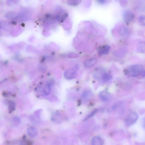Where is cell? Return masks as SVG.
Segmentation results:
<instances>
[{"label": "cell", "mask_w": 145, "mask_h": 145, "mask_svg": "<svg viewBox=\"0 0 145 145\" xmlns=\"http://www.w3.org/2000/svg\"><path fill=\"white\" fill-rule=\"evenodd\" d=\"M144 67L141 65H134L126 70V75L131 77H136L141 76L144 71Z\"/></svg>", "instance_id": "1"}, {"label": "cell", "mask_w": 145, "mask_h": 145, "mask_svg": "<svg viewBox=\"0 0 145 145\" xmlns=\"http://www.w3.org/2000/svg\"><path fill=\"white\" fill-rule=\"evenodd\" d=\"M138 119L137 114L134 112H131L127 114L125 119L124 122L128 127L132 126L136 122Z\"/></svg>", "instance_id": "2"}, {"label": "cell", "mask_w": 145, "mask_h": 145, "mask_svg": "<svg viewBox=\"0 0 145 145\" xmlns=\"http://www.w3.org/2000/svg\"><path fill=\"white\" fill-rule=\"evenodd\" d=\"M77 76V72L76 69L71 68L67 70L65 73V78L69 80L73 79L76 78Z\"/></svg>", "instance_id": "3"}, {"label": "cell", "mask_w": 145, "mask_h": 145, "mask_svg": "<svg viewBox=\"0 0 145 145\" xmlns=\"http://www.w3.org/2000/svg\"><path fill=\"white\" fill-rule=\"evenodd\" d=\"M124 21L127 23L131 22L134 19V15L131 11H127L124 13L123 15Z\"/></svg>", "instance_id": "4"}, {"label": "cell", "mask_w": 145, "mask_h": 145, "mask_svg": "<svg viewBox=\"0 0 145 145\" xmlns=\"http://www.w3.org/2000/svg\"><path fill=\"white\" fill-rule=\"evenodd\" d=\"M97 60L95 58H92L87 59L84 63V66L86 67H92L96 63Z\"/></svg>", "instance_id": "5"}, {"label": "cell", "mask_w": 145, "mask_h": 145, "mask_svg": "<svg viewBox=\"0 0 145 145\" xmlns=\"http://www.w3.org/2000/svg\"><path fill=\"white\" fill-rule=\"evenodd\" d=\"M99 96L100 99L104 102H107L110 98L109 93L106 91L101 92L99 94Z\"/></svg>", "instance_id": "6"}, {"label": "cell", "mask_w": 145, "mask_h": 145, "mask_svg": "<svg viewBox=\"0 0 145 145\" xmlns=\"http://www.w3.org/2000/svg\"><path fill=\"white\" fill-rule=\"evenodd\" d=\"M27 132L29 136L32 137H34L37 135L38 131L36 128L33 127H30L28 128Z\"/></svg>", "instance_id": "7"}, {"label": "cell", "mask_w": 145, "mask_h": 145, "mask_svg": "<svg viewBox=\"0 0 145 145\" xmlns=\"http://www.w3.org/2000/svg\"><path fill=\"white\" fill-rule=\"evenodd\" d=\"M110 48V46L108 45H105L102 47L99 50V54L100 55L107 54L109 52Z\"/></svg>", "instance_id": "8"}, {"label": "cell", "mask_w": 145, "mask_h": 145, "mask_svg": "<svg viewBox=\"0 0 145 145\" xmlns=\"http://www.w3.org/2000/svg\"><path fill=\"white\" fill-rule=\"evenodd\" d=\"M103 143V141L98 136L94 137L92 140V144L93 145H102Z\"/></svg>", "instance_id": "9"}, {"label": "cell", "mask_w": 145, "mask_h": 145, "mask_svg": "<svg viewBox=\"0 0 145 145\" xmlns=\"http://www.w3.org/2000/svg\"><path fill=\"white\" fill-rule=\"evenodd\" d=\"M137 50L138 52L141 53L145 52V42H141L138 44Z\"/></svg>", "instance_id": "10"}, {"label": "cell", "mask_w": 145, "mask_h": 145, "mask_svg": "<svg viewBox=\"0 0 145 145\" xmlns=\"http://www.w3.org/2000/svg\"><path fill=\"white\" fill-rule=\"evenodd\" d=\"M82 0H66L67 4L71 6H77L81 2Z\"/></svg>", "instance_id": "11"}, {"label": "cell", "mask_w": 145, "mask_h": 145, "mask_svg": "<svg viewBox=\"0 0 145 145\" xmlns=\"http://www.w3.org/2000/svg\"><path fill=\"white\" fill-rule=\"evenodd\" d=\"M6 18L9 19H14L18 18V15L15 12H10L7 14Z\"/></svg>", "instance_id": "12"}, {"label": "cell", "mask_w": 145, "mask_h": 145, "mask_svg": "<svg viewBox=\"0 0 145 145\" xmlns=\"http://www.w3.org/2000/svg\"><path fill=\"white\" fill-rule=\"evenodd\" d=\"M112 78V77L108 74L105 73L103 76L102 79L104 82H107L109 81Z\"/></svg>", "instance_id": "13"}, {"label": "cell", "mask_w": 145, "mask_h": 145, "mask_svg": "<svg viewBox=\"0 0 145 145\" xmlns=\"http://www.w3.org/2000/svg\"><path fill=\"white\" fill-rule=\"evenodd\" d=\"M50 91H51V90L50 88L47 87L43 89L41 92L43 95L47 96L50 93Z\"/></svg>", "instance_id": "14"}, {"label": "cell", "mask_w": 145, "mask_h": 145, "mask_svg": "<svg viewBox=\"0 0 145 145\" xmlns=\"http://www.w3.org/2000/svg\"><path fill=\"white\" fill-rule=\"evenodd\" d=\"M12 123L13 125L16 126L18 125L20 122V120L19 118L15 117L13 118Z\"/></svg>", "instance_id": "15"}, {"label": "cell", "mask_w": 145, "mask_h": 145, "mask_svg": "<svg viewBox=\"0 0 145 145\" xmlns=\"http://www.w3.org/2000/svg\"><path fill=\"white\" fill-rule=\"evenodd\" d=\"M15 105L13 102H10L9 106V109L10 111H12L15 109Z\"/></svg>", "instance_id": "16"}, {"label": "cell", "mask_w": 145, "mask_h": 145, "mask_svg": "<svg viewBox=\"0 0 145 145\" xmlns=\"http://www.w3.org/2000/svg\"><path fill=\"white\" fill-rule=\"evenodd\" d=\"M120 5L123 7H125L127 4V0H120Z\"/></svg>", "instance_id": "17"}, {"label": "cell", "mask_w": 145, "mask_h": 145, "mask_svg": "<svg viewBox=\"0 0 145 145\" xmlns=\"http://www.w3.org/2000/svg\"><path fill=\"white\" fill-rule=\"evenodd\" d=\"M139 20L140 22L142 23H144L145 21V16H141L139 18Z\"/></svg>", "instance_id": "18"}, {"label": "cell", "mask_w": 145, "mask_h": 145, "mask_svg": "<svg viewBox=\"0 0 145 145\" xmlns=\"http://www.w3.org/2000/svg\"><path fill=\"white\" fill-rule=\"evenodd\" d=\"M97 110H94L85 119V120H87V119H88L89 118L93 116L97 112Z\"/></svg>", "instance_id": "19"}, {"label": "cell", "mask_w": 145, "mask_h": 145, "mask_svg": "<svg viewBox=\"0 0 145 145\" xmlns=\"http://www.w3.org/2000/svg\"><path fill=\"white\" fill-rule=\"evenodd\" d=\"M97 1L100 4H104L106 3L107 0H97Z\"/></svg>", "instance_id": "20"}, {"label": "cell", "mask_w": 145, "mask_h": 145, "mask_svg": "<svg viewBox=\"0 0 145 145\" xmlns=\"http://www.w3.org/2000/svg\"><path fill=\"white\" fill-rule=\"evenodd\" d=\"M8 2L9 3V5H12V4H14L15 2L13 0H9Z\"/></svg>", "instance_id": "21"}, {"label": "cell", "mask_w": 145, "mask_h": 145, "mask_svg": "<svg viewBox=\"0 0 145 145\" xmlns=\"http://www.w3.org/2000/svg\"><path fill=\"white\" fill-rule=\"evenodd\" d=\"M143 125L145 129V117L144 118L143 120Z\"/></svg>", "instance_id": "22"}]
</instances>
